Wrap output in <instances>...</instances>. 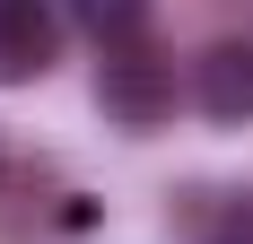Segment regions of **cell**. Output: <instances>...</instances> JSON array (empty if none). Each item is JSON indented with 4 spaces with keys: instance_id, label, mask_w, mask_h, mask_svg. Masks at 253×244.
<instances>
[{
    "instance_id": "obj_1",
    "label": "cell",
    "mask_w": 253,
    "mask_h": 244,
    "mask_svg": "<svg viewBox=\"0 0 253 244\" xmlns=\"http://www.w3.org/2000/svg\"><path fill=\"white\" fill-rule=\"evenodd\" d=\"M96 105L123 122V131H157V122L175 114V61L149 52V44H114L96 61Z\"/></svg>"
},
{
    "instance_id": "obj_2",
    "label": "cell",
    "mask_w": 253,
    "mask_h": 244,
    "mask_svg": "<svg viewBox=\"0 0 253 244\" xmlns=\"http://www.w3.org/2000/svg\"><path fill=\"white\" fill-rule=\"evenodd\" d=\"M61 61V9L52 0H0V87L44 79Z\"/></svg>"
},
{
    "instance_id": "obj_3",
    "label": "cell",
    "mask_w": 253,
    "mask_h": 244,
    "mask_svg": "<svg viewBox=\"0 0 253 244\" xmlns=\"http://www.w3.org/2000/svg\"><path fill=\"white\" fill-rule=\"evenodd\" d=\"M192 96H201L210 122H253V44H210L192 61Z\"/></svg>"
},
{
    "instance_id": "obj_4",
    "label": "cell",
    "mask_w": 253,
    "mask_h": 244,
    "mask_svg": "<svg viewBox=\"0 0 253 244\" xmlns=\"http://www.w3.org/2000/svg\"><path fill=\"white\" fill-rule=\"evenodd\" d=\"M149 9H157V0H61V18H70V26H87L105 52H114V44H140Z\"/></svg>"
}]
</instances>
